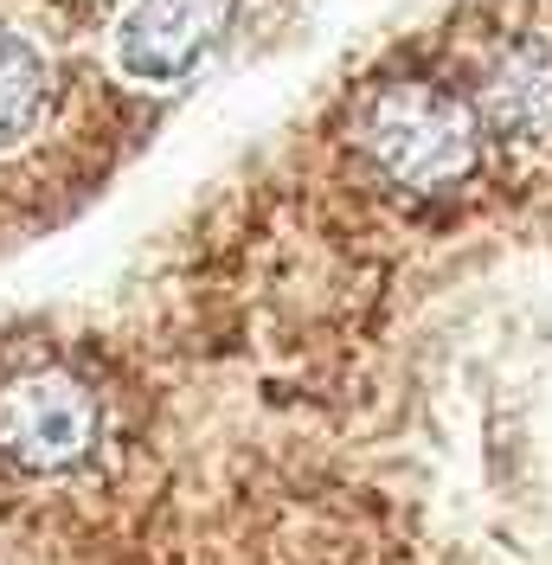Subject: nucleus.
<instances>
[{
	"label": "nucleus",
	"instance_id": "1",
	"mask_svg": "<svg viewBox=\"0 0 552 565\" xmlns=\"http://www.w3.org/2000/svg\"><path fill=\"white\" fill-rule=\"evenodd\" d=\"M482 136L488 129L476 104L449 97L444 84H424V77L373 90L360 104V122H353V141L373 161V174L399 193H412V200L463 193L482 174Z\"/></svg>",
	"mask_w": 552,
	"mask_h": 565
},
{
	"label": "nucleus",
	"instance_id": "2",
	"mask_svg": "<svg viewBox=\"0 0 552 565\" xmlns=\"http://www.w3.org/2000/svg\"><path fill=\"white\" fill-rule=\"evenodd\" d=\"M97 398L65 366H33L0 386V457L13 469H77L97 450Z\"/></svg>",
	"mask_w": 552,
	"mask_h": 565
},
{
	"label": "nucleus",
	"instance_id": "3",
	"mask_svg": "<svg viewBox=\"0 0 552 565\" xmlns=\"http://www.w3.org/2000/svg\"><path fill=\"white\" fill-rule=\"evenodd\" d=\"M238 0H136L116 26V65L136 84H180L225 45Z\"/></svg>",
	"mask_w": 552,
	"mask_h": 565
},
{
	"label": "nucleus",
	"instance_id": "4",
	"mask_svg": "<svg viewBox=\"0 0 552 565\" xmlns=\"http://www.w3.org/2000/svg\"><path fill=\"white\" fill-rule=\"evenodd\" d=\"M476 116L488 141L508 148H546L552 141V45L546 39H514L495 52V65L476 84Z\"/></svg>",
	"mask_w": 552,
	"mask_h": 565
},
{
	"label": "nucleus",
	"instance_id": "5",
	"mask_svg": "<svg viewBox=\"0 0 552 565\" xmlns=\"http://www.w3.org/2000/svg\"><path fill=\"white\" fill-rule=\"evenodd\" d=\"M59 77H52V52L20 26H0V148L39 136V122L52 116Z\"/></svg>",
	"mask_w": 552,
	"mask_h": 565
}]
</instances>
